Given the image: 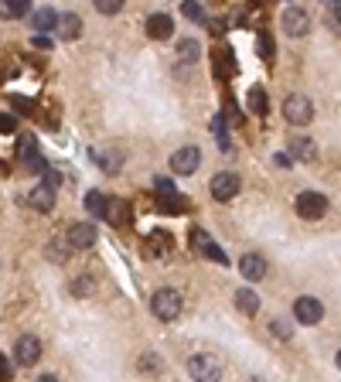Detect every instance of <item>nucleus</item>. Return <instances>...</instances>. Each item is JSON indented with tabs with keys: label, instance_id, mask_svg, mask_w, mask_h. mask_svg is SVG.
<instances>
[{
	"label": "nucleus",
	"instance_id": "1",
	"mask_svg": "<svg viewBox=\"0 0 341 382\" xmlns=\"http://www.w3.org/2000/svg\"><path fill=\"white\" fill-rule=\"evenodd\" d=\"M181 307H184V300H181L177 290H170V287H161V290L150 297V311H154L157 321H177V318H181Z\"/></svg>",
	"mask_w": 341,
	"mask_h": 382
},
{
	"label": "nucleus",
	"instance_id": "2",
	"mask_svg": "<svg viewBox=\"0 0 341 382\" xmlns=\"http://www.w3.org/2000/svg\"><path fill=\"white\" fill-rule=\"evenodd\" d=\"M283 116H287V123L290 127H307L311 120H314V103L307 99V96H287L283 99Z\"/></svg>",
	"mask_w": 341,
	"mask_h": 382
},
{
	"label": "nucleus",
	"instance_id": "3",
	"mask_svg": "<svg viewBox=\"0 0 341 382\" xmlns=\"http://www.w3.org/2000/svg\"><path fill=\"white\" fill-rule=\"evenodd\" d=\"M297 215L307 222H317L328 215V198L321 191H300L297 195Z\"/></svg>",
	"mask_w": 341,
	"mask_h": 382
},
{
	"label": "nucleus",
	"instance_id": "4",
	"mask_svg": "<svg viewBox=\"0 0 341 382\" xmlns=\"http://www.w3.org/2000/svg\"><path fill=\"white\" fill-rule=\"evenodd\" d=\"M38 358H42V338H35V335H21V338L14 341V362H17L21 369L38 365Z\"/></svg>",
	"mask_w": 341,
	"mask_h": 382
},
{
	"label": "nucleus",
	"instance_id": "5",
	"mask_svg": "<svg viewBox=\"0 0 341 382\" xmlns=\"http://www.w3.org/2000/svg\"><path fill=\"white\" fill-rule=\"evenodd\" d=\"M188 372H191V379H218L222 376V362L215 355L198 351V355L188 358Z\"/></svg>",
	"mask_w": 341,
	"mask_h": 382
},
{
	"label": "nucleus",
	"instance_id": "6",
	"mask_svg": "<svg viewBox=\"0 0 341 382\" xmlns=\"http://www.w3.org/2000/svg\"><path fill=\"white\" fill-rule=\"evenodd\" d=\"M198 164H202V150H198V147H177V150L170 154V171L181 174V177L195 174Z\"/></svg>",
	"mask_w": 341,
	"mask_h": 382
},
{
	"label": "nucleus",
	"instance_id": "7",
	"mask_svg": "<svg viewBox=\"0 0 341 382\" xmlns=\"http://www.w3.org/2000/svg\"><path fill=\"white\" fill-rule=\"evenodd\" d=\"M280 28L290 35V38H304L311 31V14L304 7H287L283 17H280Z\"/></svg>",
	"mask_w": 341,
	"mask_h": 382
},
{
	"label": "nucleus",
	"instance_id": "8",
	"mask_svg": "<svg viewBox=\"0 0 341 382\" xmlns=\"http://www.w3.org/2000/svg\"><path fill=\"white\" fill-rule=\"evenodd\" d=\"M65 243H69V250H92V246H96V225H92V222H76V225H69Z\"/></svg>",
	"mask_w": 341,
	"mask_h": 382
},
{
	"label": "nucleus",
	"instance_id": "9",
	"mask_svg": "<svg viewBox=\"0 0 341 382\" xmlns=\"http://www.w3.org/2000/svg\"><path fill=\"white\" fill-rule=\"evenodd\" d=\"M239 177L232 174V171H222V174H215L212 177V198L215 202H232L236 195H239Z\"/></svg>",
	"mask_w": 341,
	"mask_h": 382
},
{
	"label": "nucleus",
	"instance_id": "10",
	"mask_svg": "<svg viewBox=\"0 0 341 382\" xmlns=\"http://www.w3.org/2000/svg\"><path fill=\"white\" fill-rule=\"evenodd\" d=\"M294 318L300 324H317L324 318V304L317 297H297L294 300Z\"/></svg>",
	"mask_w": 341,
	"mask_h": 382
},
{
	"label": "nucleus",
	"instance_id": "11",
	"mask_svg": "<svg viewBox=\"0 0 341 382\" xmlns=\"http://www.w3.org/2000/svg\"><path fill=\"white\" fill-rule=\"evenodd\" d=\"M239 273L250 280V284H259L263 277H266V259L259 253H246L243 259H239Z\"/></svg>",
	"mask_w": 341,
	"mask_h": 382
},
{
	"label": "nucleus",
	"instance_id": "12",
	"mask_svg": "<svg viewBox=\"0 0 341 382\" xmlns=\"http://www.w3.org/2000/svg\"><path fill=\"white\" fill-rule=\"evenodd\" d=\"M170 31H174V21H170L168 14H150V17H147V35H150L154 42H168Z\"/></svg>",
	"mask_w": 341,
	"mask_h": 382
},
{
	"label": "nucleus",
	"instance_id": "13",
	"mask_svg": "<svg viewBox=\"0 0 341 382\" xmlns=\"http://www.w3.org/2000/svg\"><path fill=\"white\" fill-rule=\"evenodd\" d=\"M55 28H58V38H62V42H76V38L82 35V17H79V14H62Z\"/></svg>",
	"mask_w": 341,
	"mask_h": 382
},
{
	"label": "nucleus",
	"instance_id": "14",
	"mask_svg": "<svg viewBox=\"0 0 341 382\" xmlns=\"http://www.w3.org/2000/svg\"><path fill=\"white\" fill-rule=\"evenodd\" d=\"M290 157H294V161H304V164H311V161L317 157L314 140H311V137H294V140H290Z\"/></svg>",
	"mask_w": 341,
	"mask_h": 382
},
{
	"label": "nucleus",
	"instance_id": "15",
	"mask_svg": "<svg viewBox=\"0 0 341 382\" xmlns=\"http://www.w3.org/2000/svg\"><path fill=\"white\" fill-rule=\"evenodd\" d=\"M31 14V0H0V17L3 21H21Z\"/></svg>",
	"mask_w": 341,
	"mask_h": 382
},
{
	"label": "nucleus",
	"instance_id": "16",
	"mask_svg": "<svg viewBox=\"0 0 341 382\" xmlns=\"http://www.w3.org/2000/svg\"><path fill=\"white\" fill-rule=\"evenodd\" d=\"M191 243L198 246V253H202V256H209V259H215V263H229V256L222 253V250L215 246V243H212V239H209V236H202L198 229L191 232Z\"/></svg>",
	"mask_w": 341,
	"mask_h": 382
},
{
	"label": "nucleus",
	"instance_id": "17",
	"mask_svg": "<svg viewBox=\"0 0 341 382\" xmlns=\"http://www.w3.org/2000/svg\"><path fill=\"white\" fill-rule=\"evenodd\" d=\"M103 218H106L110 225H123V222H127V205H123L120 198H110V195H106V209H103Z\"/></svg>",
	"mask_w": 341,
	"mask_h": 382
},
{
	"label": "nucleus",
	"instance_id": "18",
	"mask_svg": "<svg viewBox=\"0 0 341 382\" xmlns=\"http://www.w3.org/2000/svg\"><path fill=\"white\" fill-rule=\"evenodd\" d=\"M55 24H58V14L51 7H42V10L31 14V28L35 31H55Z\"/></svg>",
	"mask_w": 341,
	"mask_h": 382
},
{
	"label": "nucleus",
	"instance_id": "19",
	"mask_svg": "<svg viewBox=\"0 0 341 382\" xmlns=\"http://www.w3.org/2000/svg\"><path fill=\"white\" fill-rule=\"evenodd\" d=\"M28 202H31V209H38V212H48V209L55 205V188H48V184H42V188H35Z\"/></svg>",
	"mask_w": 341,
	"mask_h": 382
},
{
	"label": "nucleus",
	"instance_id": "20",
	"mask_svg": "<svg viewBox=\"0 0 341 382\" xmlns=\"http://www.w3.org/2000/svg\"><path fill=\"white\" fill-rule=\"evenodd\" d=\"M177 58L188 62V65L198 62V58H202V44L195 42V38H181V42H177Z\"/></svg>",
	"mask_w": 341,
	"mask_h": 382
},
{
	"label": "nucleus",
	"instance_id": "21",
	"mask_svg": "<svg viewBox=\"0 0 341 382\" xmlns=\"http://www.w3.org/2000/svg\"><path fill=\"white\" fill-rule=\"evenodd\" d=\"M69 294H76V297H89V294H96V277H92V273L76 277V280H72V287H69Z\"/></svg>",
	"mask_w": 341,
	"mask_h": 382
},
{
	"label": "nucleus",
	"instance_id": "22",
	"mask_svg": "<svg viewBox=\"0 0 341 382\" xmlns=\"http://www.w3.org/2000/svg\"><path fill=\"white\" fill-rule=\"evenodd\" d=\"M236 307L243 311V314H259V297H256L253 290H236Z\"/></svg>",
	"mask_w": 341,
	"mask_h": 382
},
{
	"label": "nucleus",
	"instance_id": "23",
	"mask_svg": "<svg viewBox=\"0 0 341 382\" xmlns=\"http://www.w3.org/2000/svg\"><path fill=\"white\" fill-rule=\"evenodd\" d=\"M103 209H106V195H103V191H89V195H85V212L103 218Z\"/></svg>",
	"mask_w": 341,
	"mask_h": 382
},
{
	"label": "nucleus",
	"instance_id": "24",
	"mask_svg": "<svg viewBox=\"0 0 341 382\" xmlns=\"http://www.w3.org/2000/svg\"><path fill=\"white\" fill-rule=\"evenodd\" d=\"M92 157L103 164V171H106V174H116V171H120V164H123V157H120V154H103V150H92Z\"/></svg>",
	"mask_w": 341,
	"mask_h": 382
},
{
	"label": "nucleus",
	"instance_id": "25",
	"mask_svg": "<svg viewBox=\"0 0 341 382\" xmlns=\"http://www.w3.org/2000/svg\"><path fill=\"white\" fill-rule=\"evenodd\" d=\"M250 110H253L256 116H266L270 99H266V92H263V89H250Z\"/></svg>",
	"mask_w": 341,
	"mask_h": 382
},
{
	"label": "nucleus",
	"instance_id": "26",
	"mask_svg": "<svg viewBox=\"0 0 341 382\" xmlns=\"http://www.w3.org/2000/svg\"><path fill=\"white\" fill-rule=\"evenodd\" d=\"M181 10H184V17H188V21H195V24H202V21H205V7H202V0H184V3H181Z\"/></svg>",
	"mask_w": 341,
	"mask_h": 382
},
{
	"label": "nucleus",
	"instance_id": "27",
	"mask_svg": "<svg viewBox=\"0 0 341 382\" xmlns=\"http://www.w3.org/2000/svg\"><path fill=\"white\" fill-rule=\"evenodd\" d=\"M92 3H96V10L106 14V17H113V14H120V10L127 7V0H92Z\"/></svg>",
	"mask_w": 341,
	"mask_h": 382
},
{
	"label": "nucleus",
	"instance_id": "28",
	"mask_svg": "<svg viewBox=\"0 0 341 382\" xmlns=\"http://www.w3.org/2000/svg\"><path fill=\"white\" fill-rule=\"evenodd\" d=\"M328 28H331L335 35H341V3H335V7L328 10Z\"/></svg>",
	"mask_w": 341,
	"mask_h": 382
},
{
	"label": "nucleus",
	"instance_id": "29",
	"mask_svg": "<svg viewBox=\"0 0 341 382\" xmlns=\"http://www.w3.org/2000/svg\"><path fill=\"white\" fill-rule=\"evenodd\" d=\"M259 51H263L266 62L273 58V38H270V35H259Z\"/></svg>",
	"mask_w": 341,
	"mask_h": 382
},
{
	"label": "nucleus",
	"instance_id": "30",
	"mask_svg": "<svg viewBox=\"0 0 341 382\" xmlns=\"http://www.w3.org/2000/svg\"><path fill=\"white\" fill-rule=\"evenodd\" d=\"M48 259H55V263H62L65 259V253H62V243L55 239V243H48Z\"/></svg>",
	"mask_w": 341,
	"mask_h": 382
},
{
	"label": "nucleus",
	"instance_id": "31",
	"mask_svg": "<svg viewBox=\"0 0 341 382\" xmlns=\"http://www.w3.org/2000/svg\"><path fill=\"white\" fill-rule=\"evenodd\" d=\"M44 184H48V188H58V184H62V174H58V171L44 168Z\"/></svg>",
	"mask_w": 341,
	"mask_h": 382
},
{
	"label": "nucleus",
	"instance_id": "32",
	"mask_svg": "<svg viewBox=\"0 0 341 382\" xmlns=\"http://www.w3.org/2000/svg\"><path fill=\"white\" fill-rule=\"evenodd\" d=\"M140 369H143V372H157V355H143Z\"/></svg>",
	"mask_w": 341,
	"mask_h": 382
},
{
	"label": "nucleus",
	"instance_id": "33",
	"mask_svg": "<svg viewBox=\"0 0 341 382\" xmlns=\"http://www.w3.org/2000/svg\"><path fill=\"white\" fill-rule=\"evenodd\" d=\"M273 331H277L280 338H290V328H283V321H273Z\"/></svg>",
	"mask_w": 341,
	"mask_h": 382
},
{
	"label": "nucleus",
	"instance_id": "34",
	"mask_svg": "<svg viewBox=\"0 0 341 382\" xmlns=\"http://www.w3.org/2000/svg\"><path fill=\"white\" fill-rule=\"evenodd\" d=\"M0 130L10 133V130H14V120H10V116H0Z\"/></svg>",
	"mask_w": 341,
	"mask_h": 382
},
{
	"label": "nucleus",
	"instance_id": "35",
	"mask_svg": "<svg viewBox=\"0 0 341 382\" xmlns=\"http://www.w3.org/2000/svg\"><path fill=\"white\" fill-rule=\"evenodd\" d=\"M35 48H51V42L44 35H35Z\"/></svg>",
	"mask_w": 341,
	"mask_h": 382
},
{
	"label": "nucleus",
	"instance_id": "36",
	"mask_svg": "<svg viewBox=\"0 0 341 382\" xmlns=\"http://www.w3.org/2000/svg\"><path fill=\"white\" fill-rule=\"evenodd\" d=\"M0 376H7V365H3V355H0Z\"/></svg>",
	"mask_w": 341,
	"mask_h": 382
},
{
	"label": "nucleus",
	"instance_id": "37",
	"mask_svg": "<svg viewBox=\"0 0 341 382\" xmlns=\"http://www.w3.org/2000/svg\"><path fill=\"white\" fill-rule=\"evenodd\" d=\"M335 362H338V369H341V351H338V355H335Z\"/></svg>",
	"mask_w": 341,
	"mask_h": 382
}]
</instances>
